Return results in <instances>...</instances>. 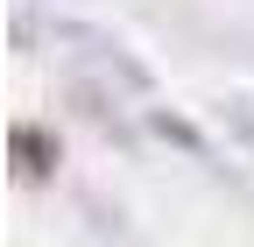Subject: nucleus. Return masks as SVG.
Listing matches in <instances>:
<instances>
[{"mask_svg": "<svg viewBox=\"0 0 254 247\" xmlns=\"http://www.w3.org/2000/svg\"><path fill=\"white\" fill-rule=\"evenodd\" d=\"M50 43H71L78 57H92L106 85L134 92V99H155V71H148V64H141V57L127 50L120 36H106V28H85V21H64V14H50Z\"/></svg>", "mask_w": 254, "mask_h": 247, "instance_id": "f257e3e1", "label": "nucleus"}, {"mask_svg": "<svg viewBox=\"0 0 254 247\" xmlns=\"http://www.w3.org/2000/svg\"><path fill=\"white\" fill-rule=\"evenodd\" d=\"M7 163H14V184H50L57 163H64L57 127H43V120H14V127H7Z\"/></svg>", "mask_w": 254, "mask_h": 247, "instance_id": "f03ea898", "label": "nucleus"}, {"mask_svg": "<svg viewBox=\"0 0 254 247\" xmlns=\"http://www.w3.org/2000/svg\"><path fill=\"white\" fill-rule=\"evenodd\" d=\"M148 127H155V134H163V141H177V148H184V156H198V163L212 156V148H205V134H198V127H190V120H184V113H170V106H148Z\"/></svg>", "mask_w": 254, "mask_h": 247, "instance_id": "7ed1b4c3", "label": "nucleus"}, {"mask_svg": "<svg viewBox=\"0 0 254 247\" xmlns=\"http://www.w3.org/2000/svg\"><path fill=\"white\" fill-rule=\"evenodd\" d=\"M219 120H226V134L254 156V99H226V106H219Z\"/></svg>", "mask_w": 254, "mask_h": 247, "instance_id": "20e7f679", "label": "nucleus"}]
</instances>
